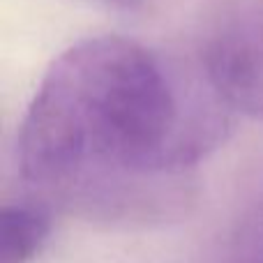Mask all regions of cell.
<instances>
[{
  "label": "cell",
  "instance_id": "6da1fadb",
  "mask_svg": "<svg viewBox=\"0 0 263 263\" xmlns=\"http://www.w3.org/2000/svg\"><path fill=\"white\" fill-rule=\"evenodd\" d=\"M215 90L182 92L162 60L118 35L58 55L18 129L21 176L42 196L88 213H132L224 134ZM229 109V106H227Z\"/></svg>",
  "mask_w": 263,
  "mask_h": 263
},
{
  "label": "cell",
  "instance_id": "7a4b0ae2",
  "mask_svg": "<svg viewBox=\"0 0 263 263\" xmlns=\"http://www.w3.org/2000/svg\"><path fill=\"white\" fill-rule=\"evenodd\" d=\"M203 74L229 109L263 120V5L240 9L215 28L203 49Z\"/></svg>",
  "mask_w": 263,
  "mask_h": 263
},
{
  "label": "cell",
  "instance_id": "3957f363",
  "mask_svg": "<svg viewBox=\"0 0 263 263\" xmlns=\"http://www.w3.org/2000/svg\"><path fill=\"white\" fill-rule=\"evenodd\" d=\"M51 236V213L37 201H16L0 213V263H32Z\"/></svg>",
  "mask_w": 263,
  "mask_h": 263
},
{
  "label": "cell",
  "instance_id": "277c9868",
  "mask_svg": "<svg viewBox=\"0 0 263 263\" xmlns=\"http://www.w3.org/2000/svg\"><path fill=\"white\" fill-rule=\"evenodd\" d=\"M222 263H263V192L231 233Z\"/></svg>",
  "mask_w": 263,
  "mask_h": 263
},
{
  "label": "cell",
  "instance_id": "5b68a950",
  "mask_svg": "<svg viewBox=\"0 0 263 263\" xmlns=\"http://www.w3.org/2000/svg\"><path fill=\"white\" fill-rule=\"evenodd\" d=\"M114 3H118V5H127V7H132V5H136L139 0H114Z\"/></svg>",
  "mask_w": 263,
  "mask_h": 263
}]
</instances>
